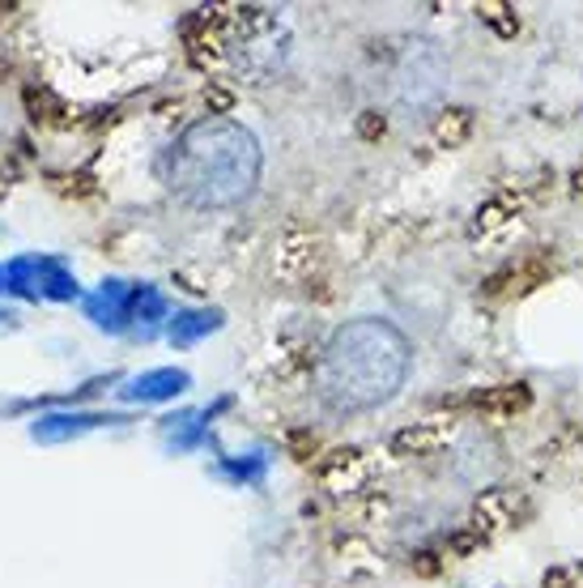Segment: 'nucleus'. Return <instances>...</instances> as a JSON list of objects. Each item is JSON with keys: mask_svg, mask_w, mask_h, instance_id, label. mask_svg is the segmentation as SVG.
I'll return each instance as SVG.
<instances>
[{"mask_svg": "<svg viewBox=\"0 0 583 588\" xmlns=\"http://www.w3.org/2000/svg\"><path fill=\"white\" fill-rule=\"evenodd\" d=\"M413 350L405 333L379 315L345 320L315 363V397L333 414H367L401 392Z\"/></svg>", "mask_w": 583, "mask_h": 588, "instance_id": "1", "label": "nucleus"}, {"mask_svg": "<svg viewBox=\"0 0 583 588\" xmlns=\"http://www.w3.org/2000/svg\"><path fill=\"white\" fill-rule=\"evenodd\" d=\"M265 171V154L251 129L226 115H209L188 124L171 149L167 184L192 209L243 206Z\"/></svg>", "mask_w": 583, "mask_h": 588, "instance_id": "2", "label": "nucleus"}, {"mask_svg": "<svg viewBox=\"0 0 583 588\" xmlns=\"http://www.w3.org/2000/svg\"><path fill=\"white\" fill-rule=\"evenodd\" d=\"M396 77H401L396 90H401L405 103H430L447 77L444 56H439L430 43H413L410 52H405V60H401V73H396Z\"/></svg>", "mask_w": 583, "mask_h": 588, "instance_id": "3", "label": "nucleus"}, {"mask_svg": "<svg viewBox=\"0 0 583 588\" xmlns=\"http://www.w3.org/2000/svg\"><path fill=\"white\" fill-rule=\"evenodd\" d=\"M435 137L444 141V145H460V141L469 137V111H444L435 120Z\"/></svg>", "mask_w": 583, "mask_h": 588, "instance_id": "4", "label": "nucleus"}, {"mask_svg": "<svg viewBox=\"0 0 583 588\" xmlns=\"http://www.w3.org/2000/svg\"><path fill=\"white\" fill-rule=\"evenodd\" d=\"M580 188H583V171H580Z\"/></svg>", "mask_w": 583, "mask_h": 588, "instance_id": "5", "label": "nucleus"}]
</instances>
